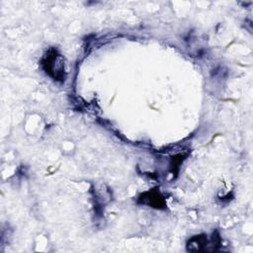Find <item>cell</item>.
Segmentation results:
<instances>
[{
	"label": "cell",
	"instance_id": "1",
	"mask_svg": "<svg viewBox=\"0 0 253 253\" xmlns=\"http://www.w3.org/2000/svg\"><path fill=\"white\" fill-rule=\"evenodd\" d=\"M41 64L43 71L54 81L64 82L66 77L64 59L56 48L50 47L46 50L42 58Z\"/></svg>",
	"mask_w": 253,
	"mask_h": 253
},
{
	"label": "cell",
	"instance_id": "2",
	"mask_svg": "<svg viewBox=\"0 0 253 253\" xmlns=\"http://www.w3.org/2000/svg\"><path fill=\"white\" fill-rule=\"evenodd\" d=\"M137 202L139 204L146 205L148 207H152L159 210L166 208L165 199L157 190H150L148 192H144L139 196Z\"/></svg>",
	"mask_w": 253,
	"mask_h": 253
},
{
	"label": "cell",
	"instance_id": "3",
	"mask_svg": "<svg viewBox=\"0 0 253 253\" xmlns=\"http://www.w3.org/2000/svg\"><path fill=\"white\" fill-rule=\"evenodd\" d=\"M209 240L206 234H200L193 236L187 242V250L192 252L197 251H205L209 246Z\"/></svg>",
	"mask_w": 253,
	"mask_h": 253
}]
</instances>
